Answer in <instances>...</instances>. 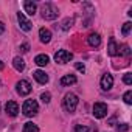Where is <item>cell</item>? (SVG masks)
<instances>
[{"label":"cell","mask_w":132,"mask_h":132,"mask_svg":"<svg viewBox=\"0 0 132 132\" xmlns=\"http://www.w3.org/2000/svg\"><path fill=\"white\" fill-rule=\"evenodd\" d=\"M40 13H42V17L45 20H54L59 16V10L53 3H44L40 6Z\"/></svg>","instance_id":"obj_1"},{"label":"cell","mask_w":132,"mask_h":132,"mask_svg":"<svg viewBox=\"0 0 132 132\" xmlns=\"http://www.w3.org/2000/svg\"><path fill=\"white\" fill-rule=\"evenodd\" d=\"M78 103H79V100H78V96L75 93H67L64 96V109L67 112H70V113L76 110Z\"/></svg>","instance_id":"obj_2"},{"label":"cell","mask_w":132,"mask_h":132,"mask_svg":"<svg viewBox=\"0 0 132 132\" xmlns=\"http://www.w3.org/2000/svg\"><path fill=\"white\" fill-rule=\"evenodd\" d=\"M22 112L27 117H34L39 112V104L36 103V100H27L22 106Z\"/></svg>","instance_id":"obj_3"},{"label":"cell","mask_w":132,"mask_h":132,"mask_svg":"<svg viewBox=\"0 0 132 132\" xmlns=\"http://www.w3.org/2000/svg\"><path fill=\"white\" fill-rule=\"evenodd\" d=\"M73 59V53L67 51V50H57L54 53V61L57 64H67Z\"/></svg>","instance_id":"obj_4"},{"label":"cell","mask_w":132,"mask_h":132,"mask_svg":"<svg viewBox=\"0 0 132 132\" xmlns=\"http://www.w3.org/2000/svg\"><path fill=\"white\" fill-rule=\"evenodd\" d=\"M16 90L20 96H25V95H30L31 93V84L27 81V79H20L17 84H16Z\"/></svg>","instance_id":"obj_5"},{"label":"cell","mask_w":132,"mask_h":132,"mask_svg":"<svg viewBox=\"0 0 132 132\" xmlns=\"http://www.w3.org/2000/svg\"><path fill=\"white\" fill-rule=\"evenodd\" d=\"M107 115V106L104 103H95L93 104V117L95 118H104Z\"/></svg>","instance_id":"obj_6"},{"label":"cell","mask_w":132,"mask_h":132,"mask_svg":"<svg viewBox=\"0 0 132 132\" xmlns=\"http://www.w3.org/2000/svg\"><path fill=\"white\" fill-rule=\"evenodd\" d=\"M100 84H101L103 90H110L113 87V76L110 73H104L103 78H101V81H100Z\"/></svg>","instance_id":"obj_7"},{"label":"cell","mask_w":132,"mask_h":132,"mask_svg":"<svg viewBox=\"0 0 132 132\" xmlns=\"http://www.w3.org/2000/svg\"><path fill=\"white\" fill-rule=\"evenodd\" d=\"M17 20H19V25H20V28L23 30V31H30L33 27H31V22L25 17V14L23 13H17Z\"/></svg>","instance_id":"obj_8"},{"label":"cell","mask_w":132,"mask_h":132,"mask_svg":"<svg viewBox=\"0 0 132 132\" xmlns=\"http://www.w3.org/2000/svg\"><path fill=\"white\" fill-rule=\"evenodd\" d=\"M5 112L10 115V117H16L19 113V106L16 101H8L6 106H5Z\"/></svg>","instance_id":"obj_9"},{"label":"cell","mask_w":132,"mask_h":132,"mask_svg":"<svg viewBox=\"0 0 132 132\" xmlns=\"http://www.w3.org/2000/svg\"><path fill=\"white\" fill-rule=\"evenodd\" d=\"M39 37H40L42 44H48L51 40V31L48 28H40L39 30Z\"/></svg>","instance_id":"obj_10"},{"label":"cell","mask_w":132,"mask_h":132,"mask_svg":"<svg viewBox=\"0 0 132 132\" xmlns=\"http://www.w3.org/2000/svg\"><path fill=\"white\" fill-rule=\"evenodd\" d=\"M33 76H34V79H36L39 84H47V82H48V75H47L45 72H42V70H36V72L33 73Z\"/></svg>","instance_id":"obj_11"},{"label":"cell","mask_w":132,"mask_h":132,"mask_svg":"<svg viewBox=\"0 0 132 132\" xmlns=\"http://www.w3.org/2000/svg\"><path fill=\"white\" fill-rule=\"evenodd\" d=\"M87 42H89L90 47H100L101 45V37H100L98 33H92V34H89Z\"/></svg>","instance_id":"obj_12"},{"label":"cell","mask_w":132,"mask_h":132,"mask_svg":"<svg viewBox=\"0 0 132 132\" xmlns=\"http://www.w3.org/2000/svg\"><path fill=\"white\" fill-rule=\"evenodd\" d=\"M13 65H14V69H16L17 72H23V70H25V61H23L20 56H16V57L13 59Z\"/></svg>","instance_id":"obj_13"},{"label":"cell","mask_w":132,"mask_h":132,"mask_svg":"<svg viewBox=\"0 0 132 132\" xmlns=\"http://www.w3.org/2000/svg\"><path fill=\"white\" fill-rule=\"evenodd\" d=\"M78 79H76V76L75 75H64L62 78H61V84L62 86H72V84H75Z\"/></svg>","instance_id":"obj_14"},{"label":"cell","mask_w":132,"mask_h":132,"mask_svg":"<svg viewBox=\"0 0 132 132\" xmlns=\"http://www.w3.org/2000/svg\"><path fill=\"white\" fill-rule=\"evenodd\" d=\"M23 8H25V13L30 14V16H34L36 14V10H37V5L34 2H25L23 3Z\"/></svg>","instance_id":"obj_15"},{"label":"cell","mask_w":132,"mask_h":132,"mask_svg":"<svg viewBox=\"0 0 132 132\" xmlns=\"http://www.w3.org/2000/svg\"><path fill=\"white\" fill-rule=\"evenodd\" d=\"M34 62L39 65V67H45V65L50 62V57H48L47 54H37V56L34 57Z\"/></svg>","instance_id":"obj_16"},{"label":"cell","mask_w":132,"mask_h":132,"mask_svg":"<svg viewBox=\"0 0 132 132\" xmlns=\"http://www.w3.org/2000/svg\"><path fill=\"white\" fill-rule=\"evenodd\" d=\"M107 53H109V56H117V54H118V45H117L115 39H110V40H109Z\"/></svg>","instance_id":"obj_17"},{"label":"cell","mask_w":132,"mask_h":132,"mask_svg":"<svg viewBox=\"0 0 132 132\" xmlns=\"http://www.w3.org/2000/svg\"><path fill=\"white\" fill-rule=\"evenodd\" d=\"M22 132H39V127H37L34 123L28 121V123L23 124V130H22Z\"/></svg>","instance_id":"obj_18"},{"label":"cell","mask_w":132,"mask_h":132,"mask_svg":"<svg viewBox=\"0 0 132 132\" xmlns=\"http://www.w3.org/2000/svg\"><path fill=\"white\" fill-rule=\"evenodd\" d=\"M118 54H123V56H126V57H129L130 56V48H129V45H121V47H118Z\"/></svg>","instance_id":"obj_19"},{"label":"cell","mask_w":132,"mask_h":132,"mask_svg":"<svg viewBox=\"0 0 132 132\" xmlns=\"http://www.w3.org/2000/svg\"><path fill=\"white\" fill-rule=\"evenodd\" d=\"M72 25H73V19L67 17V19L62 22V30H64V31H69V30L72 28Z\"/></svg>","instance_id":"obj_20"},{"label":"cell","mask_w":132,"mask_h":132,"mask_svg":"<svg viewBox=\"0 0 132 132\" xmlns=\"http://www.w3.org/2000/svg\"><path fill=\"white\" fill-rule=\"evenodd\" d=\"M130 30H132V23H130V22H126V23L123 25V30H121L123 36H127V34L130 33Z\"/></svg>","instance_id":"obj_21"},{"label":"cell","mask_w":132,"mask_h":132,"mask_svg":"<svg viewBox=\"0 0 132 132\" xmlns=\"http://www.w3.org/2000/svg\"><path fill=\"white\" fill-rule=\"evenodd\" d=\"M123 100L126 104H132V90H127L124 95H123Z\"/></svg>","instance_id":"obj_22"},{"label":"cell","mask_w":132,"mask_h":132,"mask_svg":"<svg viewBox=\"0 0 132 132\" xmlns=\"http://www.w3.org/2000/svg\"><path fill=\"white\" fill-rule=\"evenodd\" d=\"M40 100H42V103L48 104V103L51 101V95H50V92H44V93L40 95Z\"/></svg>","instance_id":"obj_23"},{"label":"cell","mask_w":132,"mask_h":132,"mask_svg":"<svg viewBox=\"0 0 132 132\" xmlns=\"http://www.w3.org/2000/svg\"><path fill=\"white\" fill-rule=\"evenodd\" d=\"M75 132H92L87 126H82V124H78L75 126Z\"/></svg>","instance_id":"obj_24"},{"label":"cell","mask_w":132,"mask_h":132,"mask_svg":"<svg viewBox=\"0 0 132 132\" xmlns=\"http://www.w3.org/2000/svg\"><path fill=\"white\" fill-rule=\"evenodd\" d=\"M123 81H124V84L130 86V84H132V73H126V75L123 76Z\"/></svg>","instance_id":"obj_25"},{"label":"cell","mask_w":132,"mask_h":132,"mask_svg":"<svg viewBox=\"0 0 132 132\" xmlns=\"http://www.w3.org/2000/svg\"><path fill=\"white\" fill-rule=\"evenodd\" d=\"M118 130H120V132H127V130H129V124H127V123H121V124L118 126Z\"/></svg>","instance_id":"obj_26"},{"label":"cell","mask_w":132,"mask_h":132,"mask_svg":"<svg viewBox=\"0 0 132 132\" xmlns=\"http://www.w3.org/2000/svg\"><path fill=\"white\" fill-rule=\"evenodd\" d=\"M75 67H76V70H78V72H81V73H84V72H86L84 64H81V62H76V64H75Z\"/></svg>","instance_id":"obj_27"},{"label":"cell","mask_w":132,"mask_h":132,"mask_svg":"<svg viewBox=\"0 0 132 132\" xmlns=\"http://www.w3.org/2000/svg\"><path fill=\"white\" fill-rule=\"evenodd\" d=\"M20 51H22V53H28V51H30V44L23 42V44L20 45Z\"/></svg>","instance_id":"obj_28"},{"label":"cell","mask_w":132,"mask_h":132,"mask_svg":"<svg viewBox=\"0 0 132 132\" xmlns=\"http://www.w3.org/2000/svg\"><path fill=\"white\" fill-rule=\"evenodd\" d=\"M3 33H5V23L0 22V34H3Z\"/></svg>","instance_id":"obj_29"},{"label":"cell","mask_w":132,"mask_h":132,"mask_svg":"<svg viewBox=\"0 0 132 132\" xmlns=\"http://www.w3.org/2000/svg\"><path fill=\"white\" fill-rule=\"evenodd\" d=\"M3 67H5V65H3V62H2V61H0V70H2Z\"/></svg>","instance_id":"obj_30"}]
</instances>
